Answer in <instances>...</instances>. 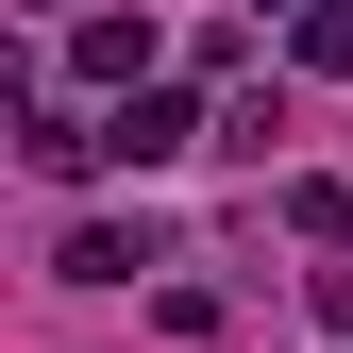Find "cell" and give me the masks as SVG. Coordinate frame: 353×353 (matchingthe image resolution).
<instances>
[{"label": "cell", "instance_id": "obj_1", "mask_svg": "<svg viewBox=\"0 0 353 353\" xmlns=\"http://www.w3.org/2000/svg\"><path fill=\"white\" fill-rule=\"evenodd\" d=\"M68 68H84V84H135V68H152V17H84Z\"/></svg>", "mask_w": 353, "mask_h": 353}, {"label": "cell", "instance_id": "obj_2", "mask_svg": "<svg viewBox=\"0 0 353 353\" xmlns=\"http://www.w3.org/2000/svg\"><path fill=\"white\" fill-rule=\"evenodd\" d=\"M185 135H202L185 101H118V168H168V152H185Z\"/></svg>", "mask_w": 353, "mask_h": 353}, {"label": "cell", "instance_id": "obj_3", "mask_svg": "<svg viewBox=\"0 0 353 353\" xmlns=\"http://www.w3.org/2000/svg\"><path fill=\"white\" fill-rule=\"evenodd\" d=\"M51 270H68V286H135V236H118V219H84V236L51 252Z\"/></svg>", "mask_w": 353, "mask_h": 353}, {"label": "cell", "instance_id": "obj_4", "mask_svg": "<svg viewBox=\"0 0 353 353\" xmlns=\"http://www.w3.org/2000/svg\"><path fill=\"white\" fill-rule=\"evenodd\" d=\"M252 17H286V0H252Z\"/></svg>", "mask_w": 353, "mask_h": 353}]
</instances>
